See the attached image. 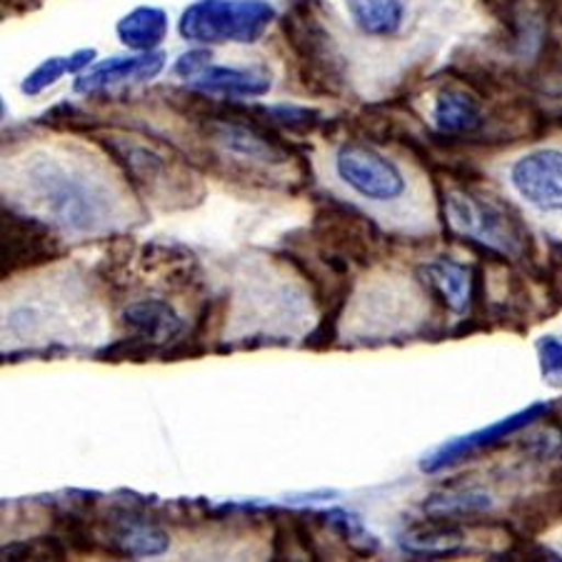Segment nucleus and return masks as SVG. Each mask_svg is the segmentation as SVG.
I'll return each instance as SVG.
<instances>
[{"label": "nucleus", "instance_id": "obj_1", "mask_svg": "<svg viewBox=\"0 0 562 562\" xmlns=\"http://www.w3.org/2000/svg\"><path fill=\"white\" fill-rule=\"evenodd\" d=\"M21 188L38 211L72 233L95 235L108 228L113 201L105 186L58 156H31L21 168Z\"/></svg>", "mask_w": 562, "mask_h": 562}, {"label": "nucleus", "instance_id": "obj_2", "mask_svg": "<svg viewBox=\"0 0 562 562\" xmlns=\"http://www.w3.org/2000/svg\"><path fill=\"white\" fill-rule=\"evenodd\" d=\"M98 143L121 166L128 186L143 201L156 203L162 211H188L203 203V180L193 173L188 160L168 156L148 143H133L123 135H108Z\"/></svg>", "mask_w": 562, "mask_h": 562}, {"label": "nucleus", "instance_id": "obj_3", "mask_svg": "<svg viewBox=\"0 0 562 562\" xmlns=\"http://www.w3.org/2000/svg\"><path fill=\"white\" fill-rule=\"evenodd\" d=\"M283 35L295 60L297 80L313 95L338 98L346 93V63L315 0H301L283 15Z\"/></svg>", "mask_w": 562, "mask_h": 562}, {"label": "nucleus", "instance_id": "obj_4", "mask_svg": "<svg viewBox=\"0 0 562 562\" xmlns=\"http://www.w3.org/2000/svg\"><path fill=\"white\" fill-rule=\"evenodd\" d=\"M311 238L325 256L370 268L385 258V231L360 207L325 195L315 203Z\"/></svg>", "mask_w": 562, "mask_h": 562}, {"label": "nucleus", "instance_id": "obj_5", "mask_svg": "<svg viewBox=\"0 0 562 562\" xmlns=\"http://www.w3.org/2000/svg\"><path fill=\"white\" fill-rule=\"evenodd\" d=\"M276 21L268 0H195L180 15L178 31L190 43L252 45Z\"/></svg>", "mask_w": 562, "mask_h": 562}, {"label": "nucleus", "instance_id": "obj_6", "mask_svg": "<svg viewBox=\"0 0 562 562\" xmlns=\"http://www.w3.org/2000/svg\"><path fill=\"white\" fill-rule=\"evenodd\" d=\"M3 278L50 266L68 256V248L41 217L3 207Z\"/></svg>", "mask_w": 562, "mask_h": 562}, {"label": "nucleus", "instance_id": "obj_7", "mask_svg": "<svg viewBox=\"0 0 562 562\" xmlns=\"http://www.w3.org/2000/svg\"><path fill=\"white\" fill-rule=\"evenodd\" d=\"M340 180L370 201H395L405 193V176L393 160L366 143H342L335 153Z\"/></svg>", "mask_w": 562, "mask_h": 562}, {"label": "nucleus", "instance_id": "obj_8", "mask_svg": "<svg viewBox=\"0 0 562 562\" xmlns=\"http://www.w3.org/2000/svg\"><path fill=\"white\" fill-rule=\"evenodd\" d=\"M446 215L452 228L465 235V238H473L493 250L507 252V256H515L520 250L518 228L493 203L456 190V193H448L446 198Z\"/></svg>", "mask_w": 562, "mask_h": 562}, {"label": "nucleus", "instance_id": "obj_9", "mask_svg": "<svg viewBox=\"0 0 562 562\" xmlns=\"http://www.w3.org/2000/svg\"><path fill=\"white\" fill-rule=\"evenodd\" d=\"M510 183L525 203L542 213L562 211V150H532L513 162Z\"/></svg>", "mask_w": 562, "mask_h": 562}, {"label": "nucleus", "instance_id": "obj_10", "mask_svg": "<svg viewBox=\"0 0 562 562\" xmlns=\"http://www.w3.org/2000/svg\"><path fill=\"white\" fill-rule=\"evenodd\" d=\"M162 68H166V53L160 50L138 53V56L128 58H111L98 63L93 70L80 72L72 88H76V93L98 95L125 83H145V80L160 76Z\"/></svg>", "mask_w": 562, "mask_h": 562}, {"label": "nucleus", "instance_id": "obj_11", "mask_svg": "<svg viewBox=\"0 0 562 562\" xmlns=\"http://www.w3.org/2000/svg\"><path fill=\"white\" fill-rule=\"evenodd\" d=\"M190 86L201 93L217 98H258L273 88V72L266 63H248V66H207L190 80Z\"/></svg>", "mask_w": 562, "mask_h": 562}, {"label": "nucleus", "instance_id": "obj_12", "mask_svg": "<svg viewBox=\"0 0 562 562\" xmlns=\"http://www.w3.org/2000/svg\"><path fill=\"white\" fill-rule=\"evenodd\" d=\"M123 323L128 325L133 335H140V338L153 342V346H160V342L170 338H180V333H183V321L160 297H148V301L125 307Z\"/></svg>", "mask_w": 562, "mask_h": 562}, {"label": "nucleus", "instance_id": "obj_13", "mask_svg": "<svg viewBox=\"0 0 562 562\" xmlns=\"http://www.w3.org/2000/svg\"><path fill=\"white\" fill-rule=\"evenodd\" d=\"M115 33L131 50H156L168 35V13L156 5H138L117 21Z\"/></svg>", "mask_w": 562, "mask_h": 562}, {"label": "nucleus", "instance_id": "obj_14", "mask_svg": "<svg viewBox=\"0 0 562 562\" xmlns=\"http://www.w3.org/2000/svg\"><path fill=\"white\" fill-rule=\"evenodd\" d=\"M435 128L446 135H468L475 133L483 125V111L473 95L462 93V90L448 88L440 90L432 105Z\"/></svg>", "mask_w": 562, "mask_h": 562}, {"label": "nucleus", "instance_id": "obj_15", "mask_svg": "<svg viewBox=\"0 0 562 562\" xmlns=\"http://www.w3.org/2000/svg\"><path fill=\"white\" fill-rule=\"evenodd\" d=\"M348 13L370 38H393L405 23V0H346Z\"/></svg>", "mask_w": 562, "mask_h": 562}, {"label": "nucleus", "instance_id": "obj_16", "mask_svg": "<svg viewBox=\"0 0 562 562\" xmlns=\"http://www.w3.org/2000/svg\"><path fill=\"white\" fill-rule=\"evenodd\" d=\"M542 413H546V407L535 405V407H530V411L513 415V418H505L503 423H497V425H493V428H487V430H483V432L468 435V438L450 442V446L442 448V450L438 452V456H435V460L428 462V465H425V462H423V468L435 470V468L450 465V462H456V460H460V458L470 456V452H473V450H480L483 446H493V442L503 440L505 435H510V432H515L518 428H522V425H528L532 418H538V415H542Z\"/></svg>", "mask_w": 562, "mask_h": 562}, {"label": "nucleus", "instance_id": "obj_17", "mask_svg": "<svg viewBox=\"0 0 562 562\" xmlns=\"http://www.w3.org/2000/svg\"><path fill=\"white\" fill-rule=\"evenodd\" d=\"M423 280L428 283L452 311L462 313L473 295V280H470V268L450 258L432 260L423 268Z\"/></svg>", "mask_w": 562, "mask_h": 562}, {"label": "nucleus", "instance_id": "obj_18", "mask_svg": "<svg viewBox=\"0 0 562 562\" xmlns=\"http://www.w3.org/2000/svg\"><path fill=\"white\" fill-rule=\"evenodd\" d=\"M111 542L117 552H125V555H160L168 548V535L158 525L135 518L125 520L123 515L115 522Z\"/></svg>", "mask_w": 562, "mask_h": 562}, {"label": "nucleus", "instance_id": "obj_19", "mask_svg": "<svg viewBox=\"0 0 562 562\" xmlns=\"http://www.w3.org/2000/svg\"><path fill=\"white\" fill-rule=\"evenodd\" d=\"M491 507V497L487 493L477 491V487H462V491H442L438 495H432L428 503L423 505V510L432 515V518H465V515H475V513H485Z\"/></svg>", "mask_w": 562, "mask_h": 562}, {"label": "nucleus", "instance_id": "obj_20", "mask_svg": "<svg viewBox=\"0 0 562 562\" xmlns=\"http://www.w3.org/2000/svg\"><path fill=\"white\" fill-rule=\"evenodd\" d=\"M95 58V50H76L68 58H48L45 63H41L38 68L31 70L25 80L21 83V90L25 95H41L43 90H48L50 86H56L63 76L68 72H80L86 66H90Z\"/></svg>", "mask_w": 562, "mask_h": 562}, {"label": "nucleus", "instance_id": "obj_21", "mask_svg": "<svg viewBox=\"0 0 562 562\" xmlns=\"http://www.w3.org/2000/svg\"><path fill=\"white\" fill-rule=\"evenodd\" d=\"M462 532L446 522L423 525V528H413L403 535V546L420 555H450L462 546Z\"/></svg>", "mask_w": 562, "mask_h": 562}, {"label": "nucleus", "instance_id": "obj_22", "mask_svg": "<svg viewBox=\"0 0 562 562\" xmlns=\"http://www.w3.org/2000/svg\"><path fill=\"white\" fill-rule=\"evenodd\" d=\"M66 558V542L60 538L25 540L3 548V560H63Z\"/></svg>", "mask_w": 562, "mask_h": 562}, {"label": "nucleus", "instance_id": "obj_23", "mask_svg": "<svg viewBox=\"0 0 562 562\" xmlns=\"http://www.w3.org/2000/svg\"><path fill=\"white\" fill-rule=\"evenodd\" d=\"M540 366L542 375L548 378L550 385H562V342L560 340H542L540 342Z\"/></svg>", "mask_w": 562, "mask_h": 562}, {"label": "nucleus", "instance_id": "obj_24", "mask_svg": "<svg viewBox=\"0 0 562 562\" xmlns=\"http://www.w3.org/2000/svg\"><path fill=\"white\" fill-rule=\"evenodd\" d=\"M211 53L207 50H203V48H195V50H190V53H183V56L178 58V63H176V68H173V72L178 78H183V80H193L198 72H201L207 63H211Z\"/></svg>", "mask_w": 562, "mask_h": 562}]
</instances>
